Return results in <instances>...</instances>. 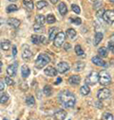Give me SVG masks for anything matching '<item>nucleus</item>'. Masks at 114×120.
Returning a JSON list of instances; mask_svg holds the SVG:
<instances>
[{
	"instance_id": "5fc2aeb1",
	"label": "nucleus",
	"mask_w": 114,
	"mask_h": 120,
	"mask_svg": "<svg viewBox=\"0 0 114 120\" xmlns=\"http://www.w3.org/2000/svg\"><path fill=\"white\" fill-rule=\"evenodd\" d=\"M4 120H8V119H7V118H4Z\"/></svg>"
},
{
	"instance_id": "a878e982",
	"label": "nucleus",
	"mask_w": 114,
	"mask_h": 120,
	"mask_svg": "<svg viewBox=\"0 0 114 120\" xmlns=\"http://www.w3.org/2000/svg\"><path fill=\"white\" fill-rule=\"evenodd\" d=\"M26 103H27V105L28 106H33L34 104H35V99H34V98L33 97V96H28L27 98H26Z\"/></svg>"
},
{
	"instance_id": "5701e85b",
	"label": "nucleus",
	"mask_w": 114,
	"mask_h": 120,
	"mask_svg": "<svg viewBox=\"0 0 114 120\" xmlns=\"http://www.w3.org/2000/svg\"><path fill=\"white\" fill-rule=\"evenodd\" d=\"M32 56H33L32 51H31L30 49H28V48L25 49V50L23 51V53H22V58H23L24 60H28V59H31Z\"/></svg>"
},
{
	"instance_id": "a18cd8bd",
	"label": "nucleus",
	"mask_w": 114,
	"mask_h": 120,
	"mask_svg": "<svg viewBox=\"0 0 114 120\" xmlns=\"http://www.w3.org/2000/svg\"><path fill=\"white\" fill-rule=\"evenodd\" d=\"M61 81H62V79H61V78H58V79H57V80L55 81V84H56V85H57V84H59V83L61 82Z\"/></svg>"
},
{
	"instance_id": "09e8293b",
	"label": "nucleus",
	"mask_w": 114,
	"mask_h": 120,
	"mask_svg": "<svg viewBox=\"0 0 114 120\" xmlns=\"http://www.w3.org/2000/svg\"><path fill=\"white\" fill-rule=\"evenodd\" d=\"M2 23H3V19H2V18H0V26L2 25Z\"/></svg>"
},
{
	"instance_id": "e433bc0d",
	"label": "nucleus",
	"mask_w": 114,
	"mask_h": 120,
	"mask_svg": "<svg viewBox=\"0 0 114 120\" xmlns=\"http://www.w3.org/2000/svg\"><path fill=\"white\" fill-rule=\"evenodd\" d=\"M85 67V64L84 63H77V64H76V71H81V70H83V68Z\"/></svg>"
},
{
	"instance_id": "9b49d317",
	"label": "nucleus",
	"mask_w": 114,
	"mask_h": 120,
	"mask_svg": "<svg viewBox=\"0 0 114 120\" xmlns=\"http://www.w3.org/2000/svg\"><path fill=\"white\" fill-rule=\"evenodd\" d=\"M45 37L42 35V36H38V35H33L32 36V42L35 45H39V44H42V43H45Z\"/></svg>"
},
{
	"instance_id": "58836bf2",
	"label": "nucleus",
	"mask_w": 114,
	"mask_h": 120,
	"mask_svg": "<svg viewBox=\"0 0 114 120\" xmlns=\"http://www.w3.org/2000/svg\"><path fill=\"white\" fill-rule=\"evenodd\" d=\"M70 21H71V23H73V24H75V25H80L81 24V19L80 18H78V17H76V18H70Z\"/></svg>"
},
{
	"instance_id": "f03ea898",
	"label": "nucleus",
	"mask_w": 114,
	"mask_h": 120,
	"mask_svg": "<svg viewBox=\"0 0 114 120\" xmlns=\"http://www.w3.org/2000/svg\"><path fill=\"white\" fill-rule=\"evenodd\" d=\"M49 62H50L49 56L47 55V54H45V53H42L36 59V61H35V67L38 68V69H41L45 65H47Z\"/></svg>"
},
{
	"instance_id": "3c124183",
	"label": "nucleus",
	"mask_w": 114,
	"mask_h": 120,
	"mask_svg": "<svg viewBox=\"0 0 114 120\" xmlns=\"http://www.w3.org/2000/svg\"><path fill=\"white\" fill-rule=\"evenodd\" d=\"M9 1H11V2H16L17 0H9Z\"/></svg>"
},
{
	"instance_id": "473e14b6",
	"label": "nucleus",
	"mask_w": 114,
	"mask_h": 120,
	"mask_svg": "<svg viewBox=\"0 0 114 120\" xmlns=\"http://www.w3.org/2000/svg\"><path fill=\"white\" fill-rule=\"evenodd\" d=\"M102 120H113V115L109 112H105L102 116Z\"/></svg>"
},
{
	"instance_id": "2f4dec72",
	"label": "nucleus",
	"mask_w": 114,
	"mask_h": 120,
	"mask_svg": "<svg viewBox=\"0 0 114 120\" xmlns=\"http://www.w3.org/2000/svg\"><path fill=\"white\" fill-rule=\"evenodd\" d=\"M75 53H76L78 56H83V55H84V50L82 49V47H81L79 45H75Z\"/></svg>"
},
{
	"instance_id": "c756f323",
	"label": "nucleus",
	"mask_w": 114,
	"mask_h": 120,
	"mask_svg": "<svg viewBox=\"0 0 114 120\" xmlns=\"http://www.w3.org/2000/svg\"><path fill=\"white\" fill-rule=\"evenodd\" d=\"M47 6H48V2L47 1H44V0H42V1H39V2L36 3V8L38 10H41V9L47 7Z\"/></svg>"
},
{
	"instance_id": "f8f14e48",
	"label": "nucleus",
	"mask_w": 114,
	"mask_h": 120,
	"mask_svg": "<svg viewBox=\"0 0 114 120\" xmlns=\"http://www.w3.org/2000/svg\"><path fill=\"white\" fill-rule=\"evenodd\" d=\"M44 73H45L46 76H49V77H54V76L57 75V70H56L54 67H52V66H49L48 68L45 69Z\"/></svg>"
},
{
	"instance_id": "dca6fc26",
	"label": "nucleus",
	"mask_w": 114,
	"mask_h": 120,
	"mask_svg": "<svg viewBox=\"0 0 114 120\" xmlns=\"http://www.w3.org/2000/svg\"><path fill=\"white\" fill-rule=\"evenodd\" d=\"M80 81H81V78H80V76H77V75H73V76L69 77V83H70V84L77 85L80 83Z\"/></svg>"
},
{
	"instance_id": "a211bd4d",
	"label": "nucleus",
	"mask_w": 114,
	"mask_h": 120,
	"mask_svg": "<svg viewBox=\"0 0 114 120\" xmlns=\"http://www.w3.org/2000/svg\"><path fill=\"white\" fill-rule=\"evenodd\" d=\"M58 11H59V12H60L61 15H65V14H67V12H68L67 5H66L65 3H63V2L60 3L59 6H58Z\"/></svg>"
},
{
	"instance_id": "2eb2a0df",
	"label": "nucleus",
	"mask_w": 114,
	"mask_h": 120,
	"mask_svg": "<svg viewBox=\"0 0 114 120\" xmlns=\"http://www.w3.org/2000/svg\"><path fill=\"white\" fill-rule=\"evenodd\" d=\"M7 22L11 26H12L14 28H17L20 26V21L18 19H16V18H10V19H8Z\"/></svg>"
},
{
	"instance_id": "603ef678",
	"label": "nucleus",
	"mask_w": 114,
	"mask_h": 120,
	"mask_svg": "<svg viewBox=\"0 0 114 120\" xmlns=\"http://www.w3.org/2000/svg\"><path fill=\"white\" fill-rule=\"evenodd\" d=\"M0 73H1V63H0Z\"/></svg>"
},
{
	"instance_id": "f257e3e1",
	"label": "nucleus",
	"mask_w": 114,
	"mask_h": 120,
	"mask_svg": "<svg viewBox=\"0 0 114 120\" xmlns=\"http://www.w3.org/2000/svg\"><path fill=\"white\" fill-rule=\"evenodd\" d=\"M59 101L61 102V104L66 107V108H71L75 105V97L73 94H71L68 90H65V91H62L59 94Z\"/></svg>"
},
{
	"instance_id": "4468645a",
	"label": "nucleus",
	"mask_w": 114,
	"mask_h": 120,
	"mask_svg": "<svg viewBox=\"0 0 114 120\" xmlns=\"http://www.w3.org/2000/svg\"><path fill=\"white\" fill-rule=\"evenodd\" d=\"M30 74H31L30 68H28L26 64H24V65L22 66V68H21V75H22V77H23L24 79H27L28 76H30Z\"/></svg>"
},
{
	"instance_id": "72a5a7b5",
	"label": "nucleus",
	"mask_w": 114,
	"mask_h": 120,
	"mask_svg": "<svg viewBox=\"0 0 114 120\" xmlns=\"http://www.w3.org/2000/svg\"><path fill=\"white\" fill-rule=\"evenodd\" d=\"M17 10H18L17 6H16V5H14V4H12V5L8 6V8H7V12H12V11H16Z\"/></svg>"
},
{
	"instance_id": "864d4df0",
	"label": "nucleus",
	"mask_w": 114,
	"mask_h": 120,
	"mask_svg": "<svg viewBox=\"0 0 114 120\" xmlns=\"http://www.w3.org/2000/svg\"><path fill=\"white\" fill-rule=\"evenodd\" d=\"M110 2H112V3H114V0H109Z\"/></svg>"
},
{
	"instance_id": "de8ad7c7",
	"label": "nucleus",
	"mask_w": 114,
	"mask_h": 120,
	"mask_svg": "<svg viewBox=\"0 0 114 120\" xmlns=\"http://www.w3.org/2000/svg\"><path fill=\"white\" fill-rule=\"evenodd\" d=\"M110 42H111V43H114V35H112V36L110 37Z\"/></svg>"
},
{
	"instance_id": "423d86ee",
	"label": "nucleus",
	"mask_w": 114,
	"mask_h": 120,
	"mask_svg": "<svg viewBox=\"0 0 114 120\" xmlns=\"http://www.w3.org/2000/svg\"><path fill=\"white\" fill-rule=\"evenodd\" d=\"M97 97L100 100L102 99H106L110 97V91L106 88H103V89H100L98 91V94H97Z\"/></svg>"
},
{
	"instance_id": "9d476101",
	"label": "nucleus",
	"mask_w": 114,
	"mask_h": 120,
	"mask_svg": "<svg viewBox=\"0 0 114 120\" xmlns=\"http://www.w3.org/2000/svg\"><path fill=\"white\" fill-rule=\"evenodd\" d=\"M16 70H17V64H12V65H9L8 66L7 73H8L9 76L14 77L16 75Z\"/></svg>"
},
{
	"instance_id": "bb28decb",
	"label": "nucleus",
	"mask_w": 114,
	"mask_h": 120,
	"mask_svg": "<svg viewBox=\"0 0 114 120\" xmlns=\"http://www.w3.org/2000/svg\"><path fill=\"white\" fill-rule=\"evenodd\" d=\"M98 53H99V55H100L101 57H103V58L107 57V49H106L105 46L100 47V48L98 49Z\"/></svg>"
},
{
	"instance_id": "c03bdc74",
	"label": "nucleus",
	"mask_w": 114,
	"mask_h": 120,
	"mask_svg": "<svg viewBox=\"0 0 114 120\" xmlns=\"http://www.w3.org/2000/svg\"><path fill=\"white\" fill-rule=\"evenodd\" d=\"M64 48H65L66 50H69V49L70 48V45H69V43H66V44H65V45H64Z\"/></svg>"
},
{
	"instance_id": "6e6d98bb",
	"label": "nucleus",
	"mask_w": 114,
	"mask_h": 120,
	"mask_svg": "<svg viewBox=\"0 0 114 120\" xmlns=\"http://www.w3.org/2000/svg\"><path fill=\"white\" fill-rule=\"evenodd\" d=\"M30 120H35V119H30Z\"/></svg>"
},
{
	"instance_id": "13d9d810",
	"label": "nucleus",
	"mask_w": 114,
	"mask_h": 120,
	"mask_svg": "<svg viewBox=\"0 0 114 120\" xmlns=\"http://www.w3.org/2000/svg\"><path fill=\"white\" fill-rule=\"evenodd\" d=\"M17 120H18V119H17Z\"/></svg>"
},
{
	"instance_id": "412c9836",
	"label": "nucleus",
	"mask_w": 114,
	"mask_h": 120,
	"mask_svg": "<svg viewBox=\"0 0 114 120\" xmlns=\"http://www.w3.org/2000/svg\"><path fill=\"white\" fill-rule=\"evenodd\" d=\"M57 30H58V28H57V27H51V28H49V38L50 41H52L55 38V36L57 34Z\"/></svg>"
},
{
	"instance_id": "7ed1b4c3",
	"label": "nucleus",
	"mask_w": 114,
	"mask_h": 120,
	"mask_svg": "<svg viewBox=\"0 0 114 120\" xmlns=\"http://www.w3.org/2000/svg\"><path fill=\"white\" fill-rule=\"evenodd\" d=\"M98 75H99V81H100V84L101 85L107 86V85L110 84L111 78H110V75L106 70H102Z\"/></svg>"
},
{
	"instance_id": "0eeeda50",
	"label": "nucleus",
	"mask_w": 114,
	"mask_h": 120,
	"mask_svg": "<svg viewBox=\"0 0 114 120\" xmlns=\"http://www.w3.org/2000/svg\"><path fill=\"white\" fill-rule=\"evenodd\" d=\"M103 18L106 22L112 24L114 22V11H105Z\"/></svg>"
},
{
	"instance_id": "4c0bfd02",
	"label": "nucleus",
	"mask_w": 114,
	"mask_h": 120,
	"mask_svg": "<svg viewBox=\"0 0 114 120\" xmlns=\"http://www.w3.org/2000/svg\"><path fill=\"white\" fill-rule=\"evenodd\" d=\"M5 82L8 84V85H13L14 84V81L12 79V78H10V77H6L5 78Z\"/></svg>"
},
{
	"instance_id": "6ab92c4d",
	"label": "nucleus",
	"mask_w": 114,
	"mask_h": 120,
	"mask_svg": "<svg viewBox=\"0 0 114 120\" xmlns=\"http://www.w3.org/2000/svg\"><path fill=\"white\" fill-rule=\"evenodd\" d=\"M45 21H46V18L44 15L42 14H38L36 17H35V25H39V26H43L45 24Z\"/></svg>"
},
{
	"instance_id": "4be33fe9",
	"label": "nucleus",
	"mask_w": 114,
	"mask_h": 120,
	"mask_svg": "<svg viewBox=\"0 0 114 120\" xmlns=\"http://www.w3.org/2000/svg\"><path fill=\"white\" fill-rule=\"evenodd\" d=\"M90 92V87L88 86V84H86V85L82 86L81 89H80V93H81L83 96H87V95H89Z\"/></svg>"
},
{
	"instance_id": "ea45409f",
	"label": "nucleus",
	"mask_w": 114,
	"mask_h": 120,
	"mask_svg": "<svg viewBox=\"0 0 114 120\" xmlns=\"http://www.w3.org/2000/svg\"><path fill=\"white\" fill-rule=\"evenodd\" d=\"M108 49L110 50L111 53L114 54V45H113V43H111V42L108 43Z\"/></svg>"
},
{
	"instance_id": "ddd939ff",
	"label": "nucleus",
	"mask_w": 114,
	"mask_h": 120,
	"mask_svg": "<svg viewBox=\"0 0 114 120\" xmlns=\"http://www.w3.org/2000/svg\"><path fill=\"white\" fill-rule=\"evenodd\" d=\"M23 5L24 7L28 10V11H33V8H34V5H33V0H23Z\"/></svg>"
},
{
	"instance_id": "1a4fd4ad",
	"label": "nucleus",
	"mask_w": 114,
	"mask_h": 120,
	"mask_svg": "<svg viewBox=\"0 0 114 120\" xmlns=\"http://www.w3.org/2000/svg\"><path fill=\"white\" fill-rule=\"evenodd\" d=\"M67 116V112L64 110H59L54 113V118L56 120H64Z\"/></svg>"
},
{
	"instance_id": "f3484780",
	"label": "nucleus",
	"mask_w": 114,
	"mask_h": 120,
	"mask_svg": "<svg viewBox=\"0 0 114 120\" xmlns=\"http://www.w3.org/2000/svg\"><path fill=\"white\" fill-rule=\"evenodd\" d=\"M91 61H92V63L95 65H98V66H105L106 65V63L103 61L100 57H93L91 59Z\"/></svg>"
},
{
	"instance_id": "39448f33",
	"label": "nucleus",
	"mask_w": 114,
	"mask_h": 120,
	"mask_svg": "<svg viewBox=\"0 0 114 120\" xmlns=\"http://www.w3.org/2000/svg\"><path fill=\"white\" fill-rule=\"evenodd\" d=\"M65 42V33L64 32H59V33H57L55 38L53 39V43H54V45L57 46V47H59L61 46Z\"/></svg>"
},
{
	"instance_id": "4d7b16f0",
	"label": "nucleus",
	"mask_w": 114,
	"mask_h": 120,
	"mask_svg": "<svg viewBox=\"0 0 114 120\" xmlns=\"http://www.w3.org/2000/svg\"><path fill=\"white\" fill-rule=\"evenodd\" d=\"M0 58H1V55H0Z\"/></svg>"
},
{
	"instance_id": "393cba45",
	"label": "nucleus",
	"mask_w": 114,
	"mask_h": 120,
	"mask_svg": "<svg viewBox=\"0 0 114 120\" xmlns=\"http://www.w3.org/2000/svg\"><path fill=\"white\" fill-rule=\"evenodd\" d=\"M67 36H68L69 39L73 40V39L76 37V31H75V29H73V28H69L68 30H67Z\"/></svg>"
},
{
	"instance_id": "cd10ccee",
	"label": "nucleus",
	"mask_w": 114,
	"mask_h": 120,
	"mask_svg": "<svg viewBox=\"0 0 114 120\" xmlns=\"http://www.w3.org/2000/svg\"><path fill=\"white\" fill-rule=\"evenodd\" d=\"M43 92H44V94L46 95V96H50L51 94H52V89H51V87H49V85H46L45 87H44V89H43Z\"/></svg>"
},
{
	"instance_id": "a19ab883",
	"label": "nucleus",
	"mask_w": 114,
	"mask_h": 120,
	"mask_svg": "<svg viewBox=\"0 0 114 120\" xmlns=\"http://www.w3.org/2000/svg\"><path fill=\"white\" fill-rule=\"evenodd\" d=\"M104 13H105V10H104V9H100V10L97 11V16H98V17H102V16L104 15Z\"/></svg>"
},
{
	"instance_id": "c85d7f7f",
	"label": "nucleus",
	"mask_w": 114,
	"mask_h": 120,
	"mask_svg": "<svg viewBox=\"0 0 114 120\" xmlns=\"http://www.w3.org/2000/svg\"><path fill=\"white\" fill-rule=\"evenodd\" d=\"M46 21H47L48 24H54L55 21H56V19H55V17H54L53 14H48V16L46 18Z\"/></svg>"
},
{
	"instance_id": "8fccbe9b",
	"label": "nucleus",
	"mask_w": 114,
	"mask_h": 120,
	"mask_svg": "<svg viewBox=\"0 0 114 120\" xmlns=\"http://www.w3.org/2000/svg\"><path fill=\"white\" fill-rule=\"evenodd\" d=\"M90 1H91V2H93V3H94V2L96 3V2H98V0H90Z\"/></svg>"
},
{
	"instance_id": "79ce46f5",
	"label": "nucleus",
	"mask_w": 114,
	"mask_h": 120,
	"mask_svg": "<svg viewBox=\"0 0 114 120\" xmlns=\"http://www.w3.org/2000/svg\"><path fill=\"white\" fill-rule=\"evenodd\" d=\"M4 88H5V85H4V82H3V80L0 79V92L1 91H3L4 90Z\"/></svg>"
},
{
	"instance_id": "aec40b11",
	"label": "nucleus",
	"mask_w": 114,
	"mask_h": 120,
	"mask_svg": "<svg viewBox=\"0 0 114 120\" xmlns=\"http://www.w3.org/2000/svg\"><path fill=\"white\" fill-rule=\"evenodd\" d=\"M0 47H1L3 50H5V51L9 50V49L11 48V42L8 41V40L2 41L1 43H0Z\"/></svg>"
},
{
	"instance_id": "20e7f679",
	"label": "nucleus",
	"mask_w": 114,
	"mask_h": 120,
	"mask_svg": "<svg viewBox=\"0 0 114 120\" xmlns=\"http://www.w3.org/2000/svg\"><path fill=\"white\" fill-rule=\"evenodd\" d=\"M99 80V75L97 72L92 71L90 73V75L86 79V83L89 85H95Z\"/></svg>"
},
{
	"instance_id": "37998d69",
	"label": "nucleus",
	"mask_w": 114,
	"mask_h": 120,
	"mask_svg": "<svg viewBox=\"0 0 114 120\" xmlns=\"http://www.w3.org/2000/svg\"><path fill=\"white\" fill-rule=\"evenodd\" d=\"M16 54H17V48H16V46H15V45H13V46H12V55L15 57V56H16Z\"/></svg>"
},
{
	"instance_id": "49530a36",
	"label": "nucleus",
	"mask_w": 114,
	"mask_h": 120,
	"mask_svg": "<svg viewBox=\"0 0 114 120\" xmlns=\"http://www.w3.org/2000/svg\"><path fill=\"white\" fill-rule=\"evenodd\" d=\"M49 1H50L52 4H56V3H57V1H58V0H49Z\"/></svg>"
},
{
	"instance_id": "b1692460",
	"label": "nucleus",
	"mask_w": 114,
	"mask_h": 120,
	"mask_svg": "<svg viewBox=\"0 0 114 120\" xmlns=\"http://www.w3.org/2000/svg\"><path fill=\"white\" fill-rule=\"evenodd\" d=\"M103 33H101V32H97L96 34H95V37H94V45H99V43L103 40Z\"/></svg>"
},
{
	"instance_id": "f704fd0d",
	"label": "nucleus",
	"mask_w": 114,
	"mask_h": 120,
	"mask_svg": "<svg viewBox=\"0 0 114 120\" xmlns=\"http://www.w3.org/2000/svg\"><path fill=\"white\" fill-rule=\"evenodd\" d=\"M71 9H72V11H73L75 13H77V14H79V13L81 12V10H80L79 6H77L76 4H72V5H71Z\"/></svg>"
},
{
	"instance_id": "6e6552de",
	"label": "nucleus",
	"mask_w": 114,
	"mask_h": 120,
	"mask_svg": "<svg viewBox=\"0 0 114 120\" xmlns=\"http://www.w3.org/2000/svg\"><path fill=\"white\" fill-rule=\"evenodd\" d=\"M57 72H59V73H66L69 70V64L68 63H65V62H62V63H59L58 64H57Z\"/></svg>"
},
{
	"instance_id": "c9c22d12",
	"label": "nucleus",
	"mask_w": 114,
	"mask_h": 120,
	"mask_svg": "<svg viewBox=\"0 0 114 120\" xmlns=\"http://www.w3.org/2000/svg\"><path fill=\"white\" fill-rule=\"evenodd\" d=\"M33 29H34V31H36V32L44 31V27H43V26H39V25H34Z\"/></svg>"
},
{
	"instance_id": "7c9ffc66",
	"label": "nucleus",
	"mask_w": 114,
	"mask_h": 120,
	"mask_svg": "<svg viewBox=\"0 0 114 120\" xmlns=\"http://www.w3.org/2000/svg\"><path fill=\"white\" fill-rule=\"evenodd\" d=\"M8 100H9V96H8V94L4 93V94H2L1 96H0V103L4 104V103H6Z\"/></svg>"
}]
</instances>
